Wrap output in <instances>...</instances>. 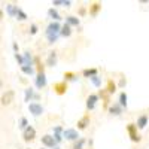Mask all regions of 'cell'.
<instances>
[{"mask_svg":"<svg viewBox=\"0 0 149 149\" xmlns=\"http://www.w3.org/2000/svg\"><path fill=\"white\" fill-rule=\"evenodd\" d=\"M61 27H63V24H60V22H49L48 24V27H46V39H48V43H55L58 40V37H60V31H61Z\"/></svg>","mask_w":149,"mask_h":149,"instance_id":"1","label":"cell"},{"mask_svg":"<svg viewBox=\"0 0 149 149\" xmlns=\"http://www.w3.org/2000/svg\"><path fill=\"white\" fill-rule=\"evenodd\" d=\"M125 130H127V134H128V137L133 143H139L142 140V134H140L137 125H136L134 122H128L125 125Z\"/></svg>","mask_w":149,"mask_h":149,"instance_id":"2","label":"cell"},{"mask_svg":"<svg viewBox=\"0 0 149 149\" xmlns=\"http://www.w3.org/2000/svg\"><path fill=\"white\" fill-rule=\"evenodd\" d=\"M63 137H64V140L74 143V142H78V140L81 139V136H79V131H78L76 128L70 127V128H66V130H64V133H63Z\"/></svg>","mask_w":149,"mask_h":149,"instance_id":"3","label":"cell"},{"mask_svg":"<svg viewBox=\"0 0 149 149\" xmlns=\"http://www.w3.org/2000/svg\"><path fill=\"white\" fill-rule=\"evenodd\" d=\"M98 102H100V95L95 94V93H91L88 97H86V102H85V107H86V110H88V112L94 110Z\"/></svg>","mask_w":149,"mask_h":149,"instance_id":"4","label":"cell"},{"mask_svg":"<svg viewBox=\"0 0 149 149\" xmlns=\"http://www.w3.org/2000/svg\"><path fill=\"white\" fill-rule=\"evenodd\" d=\"M90 124H91V115H90V113H85L84 116H81V118L78 119V122H76V130H78V131H84V130L88 128Z\"/></svg>","mask_w":149,"mask_h":149,"instance_id":"5","label":"cell"},{"mask_svg":"<svg viewBox=\"0 0 149 149\" xmlns=\"http://www.w3.org/2000/svg\"><path fill=\"white\" fill-rule=\"evenodd\" d=\"M136 125H137V128H139V131H142V130H145L148 125H149V115L148 113H140L137 118H136Z\"/></svg>","mask_w":149,"mask_h":149,"instance_id":"6","label":"cell"},{"mask_svg":"<svg viewBox=\"0 0 149 149\" xmlns=\"http://www.w3.org/2000/svg\"><path fill=\"white\" fill-rule=\"evenodd\" d=\"M40 142H42V145H43L45 148H48V149H54V148L58 146V143L55 142V139H54L52 134H45V136H42Z\"/></svg>","mask_w":149,"mask_h":149,"instance_id":"7","label":"cell"},{"mask_svg":"<svg viewBox=\"0 0 149 149\" xmlns=\"http://www.w3.org/2000/svg\"><path fill=\"white\" fill-rule=\"evenodd\" d=\"M29 110H30V113H31V115H34V116H40V115L43 113V112H45L43 106H42L40 103H37V102L30 103V104H29Z\"/></svg>","mask_w":149,"mask_h":149,"instance_id":"8","label":"cell"},{"mask_svg":"<svg viewBox=\"0 0 149 149\" xmlns=\"http://www.w3.org/2000/svg\"><path fill=\"white\" fill-rule=\"evenodd\" d=\"M69 90V84L66 81H60V82H55L54 84V91L58 94V95H64Z\"/></svg>","mask_w":149,"mask_h":149,"instance_id":"9","label":"cell"},{"mask_svg":"<svg viewBox=\"0 0 149 149\" xmlns=\"http://www.w3.org/2000/svg\"><path fill=\"white\" fill-rule=\"evenodd\" d=\"M14 98H15V91H12V90H8L2 98H0V103H2V106H9L12 102H14Z\"/></svg>","mask_w":149,"mask_h":149,"instance_id":"10","label":"cell"},{"mask_svg":"<svg viewBox=\"0 0 149 149\" xmlns=\"http://www.w3.org/2000/svg\"><path fill=\"white\" fill-rule=\"evenodd\" d=\"M22 137H24V140H26V142H33L36 139V128L31 127V125H29L26 130H24Z\"/></svg>","mask_w":149,"mask_h":149,"instance_id":"11","label":"cell"},{"mask_svg":"<svg viewBox=\"0 0 149 149\" xmlns=\"http://www.w3.org/2000/svg\"><path fill=\"white\" fill-rule=\"evenodd\" d=\"M57 61H58V52L55 51H49L48 58H46V66L48 67H55L57 66Z\"/></svg>","mask_w":149,"mask_h":149,"instance_id":"12","label":"cell"},{"mask_svg":"<svg viewBox=\"0 0 149 149\" xmlns=\"http://www.w3.org/2000/svg\"><path fill=\"white\" fill-rule=\"evenodd\" d=\"M100 10H102V3H100V2H93V3H90V6H88V14H90L93 18H95Z\"/></svg>","mask_w":149,"mask_h":149,"instance_id":"13","label":"cell"},{"mask_svg":"<svg viewBox=\"0 0 149 149\" xmlns=\"http://www.w3.org/2000/svg\"><path fill=\"white\" fill-rule=\"evenodd\" d=\"M52 131H54V134H52V136H54V139H55V142H57V143L60 145L61 142L64 140V137H63V133H64V128L61 127V125H55Z\"/></svg>","mask_w":149,"mask_h":149,"instance_id":"14","label":"cell"},{"mask_svg":"<svg viewBox=\"0 0 149 149\" xmlns=\"http://www.w3.org/2000/svg\"><path fill=\"white\" fill-rule=\"evenodd\" d=\"M39 98H40V95L37 94V93H34L33 88H27V90H26V98H24V100H26V103L30 104V102L33 103V100H39Z\"/></svg>","mask_w":149,"mask_h":149,"instance_id":"15","label":"cell"},{"mask_svg":"<svg viewBox=\"0 0 149 149\" xmlns=\"http://www.w3.org/2000/svg\"><path fill=\"white\" fill-rule=\"evenodd\" d=\"M66 22L69 24L70 27H74V29H79V27H81V19H79V17L66 15Z\"/></svg>","mask_w":149,"mask_h":149,"instance_id":"16","label":"cell"},{"mask_svg":"<svg viewBox=\"0 0 149 149\" xmlns=\"http://www.w3.org/2000/svg\"><path fill=\"white\" fill-rule=\"evenodd\" d=\"M122 110H124V109H122L118 103H112V104L107 107V112H109L112 116H119V115L122 113Z\"/></svg>","mask_w":149,"mask_h":149,"instance_id":"17","label":"cell"},{"mask_svg":"<svg viewBox=\"0 0 149 149\" xmlns=\"http://www.w3.org/2000/svg\"><path fill=\"white\" fill-rule=\"evenodd\" d=\"M36 86H37L39 90H42V88H45V86H46V76H45V72L36 74Z\"/></svg>","mask_w":149,"mask_h":149,"instance_id":"18","label":"cell"},{"mask_svg":"<svg viewBox=\"0 0 149 149\" xmlns=\"http://www.w3.org/2000/svg\"><path fill=\"white\" fill-rule=\"evenodd\" d=\"M98 74V69L97 67H91V69H84L82 70V76L86 78V79H91L94 76H97Z\"/></svg>","mask_w":149,"mask_h":149,"instance_id":"19","label":"cell"},{"mask_svg":"<svg viewBox=\"0 0 149 149\" xmlns=\"http://www.w3.org/2000/svg\"><path fill=\"white\" fill-rule=\"evenodd\" d=\"M118 104L122 107V109H127V104H128V95L125 91H121L119 93V97H118Z\"/></svg>","mask_w":149,"mask_h":149,"instance_id":"20","label":"cell"},{"mask_svg":"<svg viewBox=\"0 0 149 149\" xmlns=\"http://www.w3.org/2000/svg\"><path fill=\"white\" fill-rule=\"evenodd\" d=\"M48 15H49V18H51L52 21H55V22H60L61 19H63V17L60 15V12L55 9V8H51V9H48Z\"/></svg>","mask_w":149,"mask_h":149,"instance_id":"21","label":"cell"},{"mask_svg":"<svg viewBox=\"0 0 149 149\" xmlns=\"http://www.w3.org/2000/svg\"><path fill=\"white\" fill-rule=\"evenodd\" d=\"M73 34V27H70L67 22L63 24V27H61V31H60V36L61 37H70Z\"/></svg>","mask_w":149,"mask_h":149,"instance_id":"22","label":"cell"},{"mask_svg":"<svg viewBox=\"0 0 149 149\" xmlns=\"http://www.w3.org/2000/svg\"><path fill=\"white\" fill-rule=\"evenodd\" d=\"M63 78H64L63 81H66V82L69 84V82H73V81L78 79V73H76V72H72V70H67V72H64Z\"/></svg>","mask_w":149,"mask_h":149,"instance_id":"23","label":"cell"},{"mask_svg":"<svg viewBox=\"0 0 149 149\" xmlns=\"http://www.w3.org/2000/svg\"><path fill=\"white\" fill-rule=\"evenodd\" d=\"M116 88H118V85L115 84V81H113V79H107V86H106V91L109 93V95L115 94V93H116Z\"/></svg>","mask_w":149,"mask_h":149,"instance_id":"24","label":"cell"},{"mask_svg":"<svg viewBox=\"0 0 149 149\" xmlns=\"http://www.w3.org/2000/svg\"><path fill=\"white\" fill-rule=\"evenodd\" d=\"M85 143H86V140H85L84 137H81V139H79L78 142H74V143H72L70 149H84Z\"/></svg>","mask_w":149,"mask_h":149,"instance_id":"25","label":"cell"},{"mask_svg":"<svg viewBox=\"0 0 149 149\" xmlns=\"http://www.w3.org/2000/svg\"><path fill=\"white\" fill-rule=\"evenodd\" d=\"M90 81H91V84L95 86V88H102V84H103V79H102V76H98V74H97V76L91 78Z\"/></svg>","mask_w":149,"mask_h":149,"instance_id":"26","label":"cell"},{"mask_svg":"<svg viewBox=\"0 0 149 149\" xmlns=\"http://www.w3.org/2000/svg\"><path fill=\"white\" fill-rule=\"evenodd\" d=\"M6 8H8V14H9L10 17H17L18 10H19V8H18V6H15V5H8Z\"/></svg>","mask_w":149,"mask_h":149,"instance_id":"27","label":"cell"},{"mask_svg":"<svg viewBox=\"0 0 149 149\" xmlns=\"http://www.w3.org/2000/svg\"><path fill=\"white\" fill-rule=\"evenodd\" d=\"M29 17H27V14L24 12L21 8H19V10H18V14H17V19H19V21H26Z\"/></svg>","mask_w":149,"mask_h":149,"instance_id":"28","label":"cell"},{"mask_svg":"<svg viewBox=\"0 0 149 149\" xmlns=\"http://www.w3.org/2000/svg\"><path fill=\"white\" fill-rule=\"evenodd\" d=\"M21 70L26 73V74H33L34 73V69L31 66H21Z\"/></svg>","mask_w":149,"mask_h":149,"instance_id":"29","label":"cell"},{"mask_svg":"<svg viewBox=\"0 0 149 149\" xmlns=\"http://www.w3.org/2000/svg\"><path fill=\"white\" fill-rule=\"evenodd\" d=\"M27 127H29V121H27V118H21V121H19V128L26 130Z\"/></svg>","mask_w":149,"mask_h":149,"instance_id":"30","label":"cell"},{"mask_svg":"<svg viewBox=\"0 0 149 149\" xmlns=\"http://www.w3.org/2000/svg\"><path fill=\"white\" fill-rule=\"evenodd\" d=\"M37 33V24H31L30 26V34H36Z\"/></svg>","mask_w":149,"mask_h":149,"instance_id":"31","label":"cell"},{"mask_svg":"<svg viewBox=\"0 0 149 149\" xmlns=\"http://www.w3.org/2000/svg\"><path fill=\"white\" fill-rule=\"evenodd\" d=\"M86 8H88V6H82V8L79 9V15H81V17H84V15H85V12H86Z\"/></svg>","mask_w":149,"mask_h":149,"instance_id":"32","label":"cell"},{"mask_svg":"<svg viewBox=\"0 0 149 149\" xmlns=\"http://www.w3.org/2000/svg\"><path fill=\"white\" fill-rule=\"evenodd\" d=\"M2 18H3V10L0 9V19H2Z\"/></svg>","mask_w":149,"mask_h":149,"instance_id":"33","label":"cell"},{"mask_svg":"<svg viewBox=\"0 0 149 149\" xmlns=\"http://www.w3.org/2000/svg\"><path fill=\"white\" fill-rule=\"evenodd\" d=\"M54 149H61V148H60V146H57V148H54Z\"/></svg>","mask_w":149,"mask_h":149,"instance_id":"34","label":"cell"},{"mask_svg":"<svg viewBox=\"0 0 149 149\" xmlns=\"http://www.w3.org/2000/svg\"><path fill=\"white\" fill-rule=\"evenodd\" d=\"M40 149H46V148H40Z\"/></svg>","mask_w":149,"mask_h":149,"instance_id":"35","label":"cell"}]
</instances>
